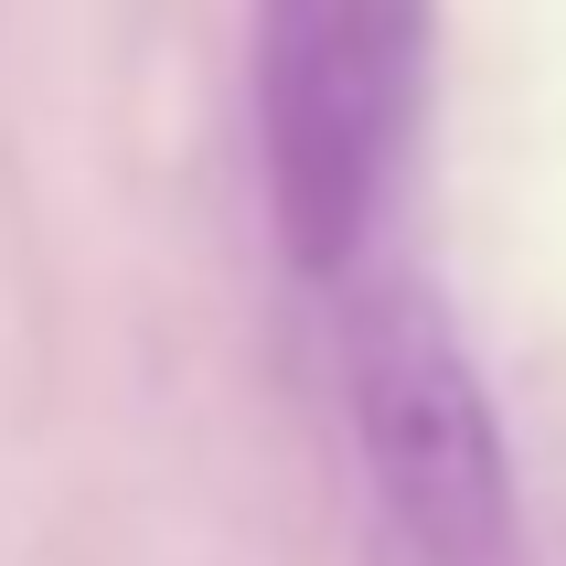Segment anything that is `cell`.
<instances>
[{
	"label": "cell",
	"mask_w": 566,
	"mask_h": 566,
	"mask_svg": "<svg viewBox=\"0 0 566 566\" xmlns=\"http://www.w3.org/2000/svg\"><path fill=\"white\" fill-rule=\"evenodd\" d=\"M343 407L375 471L385 535L407 566H524V503L513 449L492 417L460 321L428 279L385 268L343 311Z\"/></svg>",
	"instance_id": "7a4b0ae2"
},
{
	"label": "cell",
	"mask_w": 566,
	"mask_h": 566,
	"mask_svg": "<svg viewBox=\"0 0 566 566\" xmlns=\"http://www.w3.org/2000/svg\"><path fill=\"white\" fill-rule=\"evenodd\" d=\"M256 182L300 279H353L428 107V0H256Z\"/></svg>",
	"instance_id": "6da1fadb"
}]
</instances>
